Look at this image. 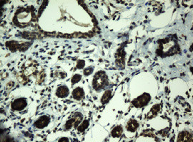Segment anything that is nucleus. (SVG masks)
<instances>
[{"mask_svg": "<svg viewBox=\"0 0 193 142\" xmlns=\"http://www.w3.org/2000/svg\"><path fill=\"white\" fill-rule=\"evenodd\" d=\"M82 79V76L81 75H79V74H76V75H74L72 78V84H75L77 83L78 82H80Z\"/></svg>", "mask_w": 193, "mask_h": 142, "instance_id": "obj_11", "label": "nucleus"}, {"mask_svg": "<svg viewBox=\"0 0 193 142\" xmlns=\"http://www.w3.org/2000/svg\"><path fill=\"white\" fill-rule=\"evenodd\" d=\"M59 142H61V141H69V138H60V139L59 140Z\"/></svg>", "mask_w": 193, "mask_h": 142, "instance_id": "obj_14", "label": "nucleus"}, {"mask_svg": "<svg viewBox=\"0 0 193 142\" xmlns=\"http://www.w3.org/2000/svg\"><path fill=\"white\" fill-rule=\"evenodd\" d=\"M123 129L122 128L121 126H118L115 127V129L112 131V136L113 137H119L121 136V134H122Z\"/></svg>", "mask_w": 193, "mask_h": 142, "instance_id": "obj_8", "label": "nucleus"}, {"mask_svg": "<svg viewBox=\"0 0 193 142\" xmlns=\"http://www.w3.org/2000/svg\"><path fill=\"white\" fill-rule=\"evenodd\" d=\"M110 97H111V91H110V90H107L102 97V103H107L110 99Z\"/></svg>", "mask_w": 193, "mask_h": 142, "instance_id": "obj_9", "label": "nucleus"}, {"mask_svg": "<svg viewBox=\"0 0 193 142\" xmlns=\"http://www.w3.org/2000/svg\"><path fill=\"white\" fill-rule=\"evenodd\" d=\"M27 105V102L25 99L19 98L16 99L11 104V109L15 111H21L24 110Z\"/></svg>", "mask_w": 193, "mask_h": 142, "instance_id": "obj_2", "label": "nucleus"}, {"mask_svg": "<svg viewBox=\"0 0 193 142\" xmlns=\"http://www.w3.org/2000/svg\"><path fill=\"white\" fill-rule=\"evenodd\" d=\"M92 72H93V67H87V68L84 70V75H86V76H87V75H91V74L92 73Z\"/></svg>", "mask_w": 193, "mask_h": 142, "instance_id": "obj_12", "label": "nucleus"}, {"mask_svg": "<svg viewBox=\"0 0 193 142\" xmlns=\"http://www.w3.org/2000/svg\"><path fill=\"white\" fill-rule=\"evenodd\" d=\"M85 65V61L83 60H78L77 64V67L78 69H82Z\"/></svg>", "mask_w": 193, "mask_h": 142, "instance_id": "obj_13", "label": "nucleus"}, {"mask_svg": "<svg viewBox=\"0 0 193 142\" xmlns=\"http://www.w3.org/2000/svg\"><path fill=\"white\" fill-rule=\"evenodd\" d=\"M150 95H147V94H144L143 95H142V96L139 97L137 99L134 100V101L132 102V103L135 107H140L146 105L147 104L150 102Z\"/></svg>", "mask_w": 193, "mask_h": 142, "instance_id": "obj_3", "label": "nucleus"}, {"mask_svg": "<svg viewBox=\"0 0 193 142\" xmlns=\"http://www.w3.org/2000/svg\"><path fill=\"white\" fill-rule=\"evenodd\" d=\"M89 123L88 120H85L83 122H82V124L78 127V131L79 132H83L87 127H89Z\"/></svg>", "mask_w": 193, "mask_h": 142, "instance_id": "obj_10", "label": "nucleus"}, {"mask_svg": "<svg viewBox=\"0 0 193 142\" xmlns=\"http://www.w3.org/2000/svg\"><path fill=\"white\" fill-rule=\"evenodd\" d=\"M92 84H93V87L96 90H100L108 85V79L105 72L102 71L97 72L95 75Z\"/></svg>", "mask_w": 193, "mask_h": 142, "instance_id": "obj_1", "label": "nucleus"}, {"mask_svg": "<svg viewBox=\"0 0 193 142\" xmlns=\"http://www.w3.org/2000/svg\"><path fill=\"white\" fill-rule=\"evenodd\" d=\"M72 96L75 100H80L85 96V92H84L83 89L81 88V87H77L72 92Z\"/></svg>", "mask_w": 193, "mask_h": 142, "instance_id": "obj_6", "label": "nucleus"}, {"mask_svg": "<svg viewBox=\"0 0 193 142\" xmlns=\"http://www.w3.org/2000/svg\"><path fill=\"white\" fill-rule=\"evenodd\" d=\"M69 93H70V91H69L68 87L65 86V85L58 87V89L57 90V92H56L57 96L61 97V98H64V97H67L69 95Z\"/></svg>", "mask_w": 193, "mask_h": 142, "instance_id": "obj_5", "label": "nucleus"}, {"mask_svg": "<svg viewBox=\"0 0 193 142\" xmlns=\"http://www.w3.org/2000/svg\"><path fill=\"white\" fill-rule=\"evenodd\" d=\"M49 122H50V118L47 115H43L40 117L39 119L34 122V126L37 128L43 129L45 127H47L49 124Z\"/></svg>", "mask_w": 193, "mask_h": 142, "instance_id": "obj_4", "label": "nucleus"}, {"mask_svg": "<svg viewBox=\"0 0 193 142\" xmlns=\"http://www.w3.org/2000/svg\"><path fill=\"white\" fill-rule=\"evenodd\" d=\"M138 127H139V124H138V122L135 120H131L129 121L126 128L129 131L134 132L137 129Z\"/></svg>", "mask_w": 193, "mask_h": 142, "instance_id": "obj_7", "label": "nucleus"}]
</instances>
